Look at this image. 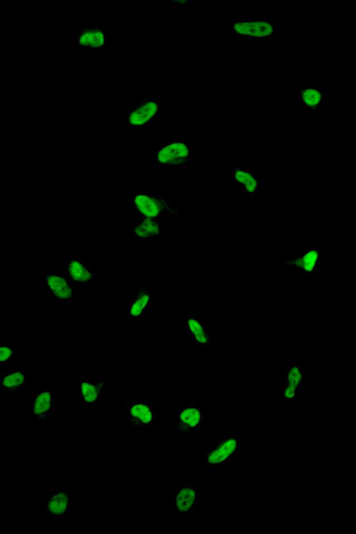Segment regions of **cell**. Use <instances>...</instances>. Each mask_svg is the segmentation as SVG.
I'll return each mask as SVG.
<instances>
[{
    "mask_svg": "<svg viewBox=\"0 0 356 534\" xmlns=\"http://www.w3.org/2000/svg\"><path fill=\"white\" fill-rule=\"evenodd\" d=\"M193 147L184 141L165 143L158 146L152 156V169H183L191 164Z\"/></svg>",
    "mask_w": 356,
    "mask_h": 534,
    "instance_id": "1",
    "label": "cell"
},
{
    "mask_svg": "<svg viewBox=\"0 0 356 534\" xmlns=\"http://www.w3.org/2000/svg\"><path fill=\"white\" fill-rule=\"evenodd\" d=\"M132 204L137 216L159 218L166 213L177 216V208L168 197L153 194L146 189H137L133 193Z\"/></svg>",
    "mask_w": 356,
    "mask_h": 534,
    "instance_id": "2",
    "label": "cell"
},
{
    "mask_svg": "<svg viewBox=\"0 0 356 534\" xmlns=\"http://www.w3.org/2000/svg\"><path fill=\"white\" fill-rule=\"evenodd\" d=\"M240 447L238 435L222 436L207 448L204 464L209 471L222 469L237 454Z\"/></svg>",
    "mask_w": 356,
    "mask_h": 534,
    "instance_id": "3",
    "label": "cell"
},
{
    "mask_svg": "<svg viewBox=\"0 0 356 534\" xmlns=\"http://www.w3.org/2000/svg\"><path fill=\"white\" fill-rule=\"evenodd\" d=\"M127 426L146 430L156 422L158 415L149 402L126 400L124 403Z\"/></svg>",
    "mask_w": 356,
    "mask_h": 534,
    "instance_id": "4",
    "label": "cell"
},
{
    "mask_svg": "<svg viewBox=\"0 0 356 534\" xmlns=\"http://www.w3.org/2000/svg\"><path fill=\"white\" fill-rule=\"evenodd\" d=\"M232 27L238 35L261 40L273 35L276 23L273 20L264 19H239L234 22Z\"/></svg>",
    "mask_w": 356,
    "mask_h": 534,
    "instance_id": "5",
    "label": "cell"
},
{
    "mask_svg": "<svg viewBox=\"0 0 356 534\" xmlns=\"http://www.w3.org/2000/svg\"><path fill=\"white\" fill-rule=\"evenodd\" d=\"M107 383L102 380L81 379L79 382V400L81 406L88 410H95L106 398Z\"/></svg>",
    "mask_w": 356,
    "mask_h": 534,
    "instance_id": "6",
    "label": "cell"
},
{
    "mask_svg": "<svg viewBox=\"0 0 356 534\" xmlns=\"http://www.w3.org/2000/svg\"><path fill=\"white\" fill-rule=\"evenodd\" d=\"M72 492L68 489H49L44 492V510L49 517H66L72 512Z\"/></svg>",
    "mask_w": 356,
    "mask_h": 534,
    "instance_id": "7",
    "label": "cell"
},
{
    "mask_svg": "<svg viewBox=\"0 0 356 534\" xmlns=\"http://www.w3.org/2000/svg\"><path fill=\"white\" fill-rule=\"evenodd\" d=\"M66 277L72 284L89 285L97 282V274L83 259L69 257L63 259Z\"/></svg>",
    "mask_w": 356,
    "mask_h": 534,
    "instance_id": "8",
    "label": "cell"
},
{
    "mask_svg": "<svg viewBox=\"0 0 356 534\" xmlns=\"http://www.w3.org/2000/svg\"><path fill=\"white\" fill-rule=\"evenodd\" d=\"M197 501V489L192 483H181L171 494L169 506L181 516L192 515Z\"/></svg>",
    "mask_w": 356,
    "mask_h": 534,
    "instance_id": "9",
    "label": "cell"
},
{
    "mask_svg": "<svg viewBox=\"0 0 356 534\" xmlns=\"http://www.w3.org/2000/svg\"><path fill=\"white\" fill-rule=\"evenodd\" d=\"M160 104L154 99H147L136 104L126 115L127 124L132 127H141L152 123L159 112Z\"/></svg>",
    "mask_w": 356,
    "mask_h": 534,
    "instance_id": "10",
    "label": "cell"
},
{
    "mask_svg": "<svg viewBox=\"0 0 356 534\" xmlns=\"http://www.w3.org/2000/svg\"><path fill=\"white\" fill-rule=\"evenodd\" d=\"M177 421L179 433L187 437L195 436L197 430L203 425V410L195 403H186L178 410Z\"/></svg>",
    "mask_w": 356,
    "mask_h": 534,
    "instance_id": "11",
    "label": "cell"
},
{
    "mask_svg": "<svg viewBox=\"0 0 356 534\" xmlns=\"http://www.w3.org/2000/svg\"><path fill=\"white\" fill-rule=\"evenodd\" d=\"M44 288L53 300L59 303H70L73 299L72 284L64 277L57 274H47Z\"/></svg>",
    "mask_w": 356,
    "mask_h": 534,
    "instance_id": "12",
    "label": "cell"
},
{
    "mask_svg": "<svg viewBox=\"0 0 356 534\" xmlns=\"http://www.w3.org/2000/svg\"><path fill=\"white\" fill-rule=\"evenodd\" d=\"M106 30L102 27H83L74 36V42L80 49L98 51L106 47Z\"/></svg>",
    "mask_w": 356,
    "mask_h": 534,
    "instance_id": "13",
    "label": "cell"
},
{
    "mask_svg": "<svg viewBox=\"0 0 356 534\" xmlns=\"http://www.w3.org/2000/svg\"><path fill=\"white\" fill-rule=\"evenodd\" d=\"M321 251L317 248H309L299 256L285 262V264L296 268L303 276L317 275L321 271Z\"/></svg>",
    "mask_w": 356,
    "mask_h": 534,
    "instance_id": "14",
    "label": "cell"
},
{
    "mask_svg": "<svg viewBox=\"0 0 356 534\" xmlns=\"http://www.w3.org/2000/svg\"><path fill=\"white\" fill-rule=\"evenodd\" d=\"M54 409V397L51 391H42L35 394L29 406V415L32 419L46 423Z\"/></svg>",
    "mask_w": 356,
    "mask_h": 534,
    "instance_id": "15",
    "label": "cell"
},
{
    "mask_svg": "<svg viewBox=\"0 0 356 534\" xmlns=\"http://www.w3.org/2000/svg\"><path fill=\"white\" fill-rule=\"evenodd\" d=\"M10 367L0 375L1 390L6 392H16L26 389L27 376L25 366L17 364Z\"/></svg>",
    "mask_w": 356,
    "mask_h": 534,
    "instance_id": "16",
    "label": "cell"
},
{
    "mask_svg": "<svg viewBox=\"0 0 356 534\" xmlns=\"http://www.w3.org/2000/svg\"><path fill=\"white\" fill-rule=\"evenodd\" d=\"M231 178L234 186L245 196H256L259 191L257 174L248 169L236 167L232 170Z\"/></svg>",
    "mask_w": 356,
    "mask_h": 534,
    "instance_id": "17",
    "label": "cell"
},
{
    "mask_svg": "<svg viewBox=\"0 0 356 534\" xmlns=\"http://www.w3.org/2000/svg\"><path fill=\"white\" fill-rule=\"evenodd\" d=\"M133 235L141 241L157 240L161 236V218L138 216Z\"/></svg>",
    "mask_w": 356,
    "mask_h": 534,
    "instance_id": "18",
    "label": "cell"
},
{
    "mask_svg": "<svg viewBox=\"0 0 356 534\" xmlns=\"http://www.w3.org/2000/svg\"><path fill=\"white\" fill-rule=\"evenodd\" d=\"M296 97L305 108L314 113L321 108L327 94L322 88L307 86L297 90Z\"/></svg>",
    "mask_w": 356,
    "mask_h": 534,
    "instance_id": "19",
    "label": "cell"
},
{
    "mask_svg": "<svg viewBox=\"0 0 356 534\" xmlns=\"http://www.w3.org/2000/svg\"><path fill=\"white\" fill-rule=\"evenodd\" d=\"M187 328L192 339L199 346L209 347L212 345L211 337L201 321L191 314L187 318Z\"/></svg>",
    "mask_w": 356,
    "mask_h": 534,
    "instance_id": "20",
    "label": "cell"
},
{
    "mask_svg": "<svg viewBox=\"0 0 356 534\" xmlns=\"http://www.w3.org/2000/svg\"><path fill=\"white\" fill-rule=\"evenodd\" d=\"M127 302L124 307V318L129 321H141L147 312L136 298Z\"/></svg>",
    "mask_w": 356,
    "mask_h": 534,
    "instance_id": "21",
    "label": "cell"
},
{
    "mask_svg": "<svg viewBox=\"0 0 356 534\" xmlns=\"http://www.w3.org/2000/svg\"><path fill=\"white\" fill-rule=\"evenodd\" d=\"M19 350L16 346L8 343H2L0 348V363L2 365L11 366L15 365L18 359Z\"/></svg>",
    "mask_w": 356,
    "mask_h": 534,
    "instance_id": "22",
    "label": "cell"
},
{
    "mask_svg": "<svg viewBox=\"0 0 356 534\" xmlns=\"http://www.w3.org/2000/svg\"><path fill=\"white\" fill-rule=\"evenodd\" d=\"M286 385L299 390L302 378V369L300 364H292L285 372Z\"/></svg>",
    "mask_w": 356,
    "mask_h": 534,
    "instance_id": "23",
    "label": "cell"
},
{
    "mask_svg": "<svg viewBox=\"0 0 356 534\" xmlns=\"http://www.w3.org/2000/svg\"><path fill=\"white\" fill-rule=\"evenodd\" d=\"M133 297L138 300L145 310L147 312L152 303L151 289L146 285L138 284L134 290Z\"/></svg>",
    "mask_w": 356,
    "mask_h": 534,
    "instance_id": "24",
    "label": "cell"
},
{
    "mask_svg": "<svg viewBox=\"0 0 356 534\" xmlns=\"http://www.w3.org/2000/svg\"><path fill=\"white\" fill-rule=\"evenodd\" d=\"M283 396L286 400H294L296 396L298 394V390L296 389L285 385L283 389Z\"/></svg>",
    "mask_w": 356,
    "mask_h": 534,
    "instance_id": "25",
    "label": "cell"
}]
</instances>
